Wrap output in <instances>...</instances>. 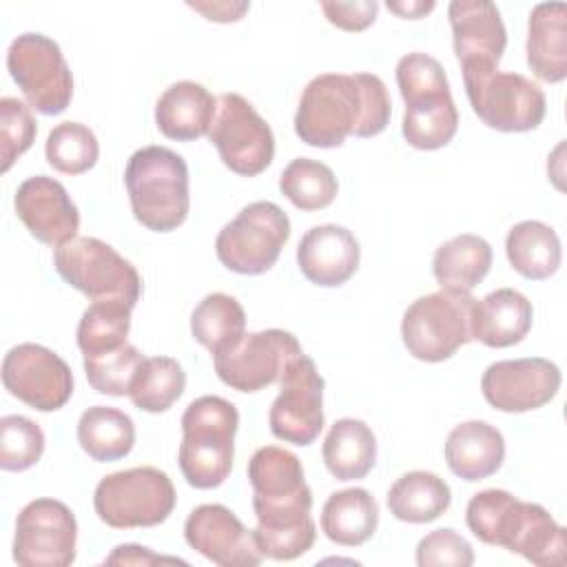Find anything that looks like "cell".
<instances>
[{
    "instance_id": "7c38bea8",
    "label": "cell",
    "mask_w": 567,
    "mask_h": 567,
    "mask_svg": "<svg viewBox=\"0 0 567 567\" xmlns=\"http://www.w3.org/2000/svg\"><path fill=\"white\" fill-rule=\"evenodd\" d=\"M221 162L237 175L255 177L275 157V135L270 124L239 93H221L217 113L208 131Z\"/></svg>"
},
{
    "instance_id": "9a60e30c",
    "label": "cell",
    "mask_w": 567,
    "mask_h": 567,
    "mask_svg": "<svg viewBox=\"0 0 567 567\" xmlns=\"http://www.w3.org/2000/svg\"><path fill=\"white\" fill-rule=\"evenodd\" d=\"M323 377L315 361L299 354L279 381V394L270 405V432L292 445H310L323 430Z\"/></svg>"
},
{
    "instance_id": "4fadbf2b",
    "label": "cell",
    "mask_w": 567,
    "mask_h": 567,
    "mask_svg": "<svg viewBox=\"0 0 567 567\" xmlns=\"http://www.w3.org/2000/svg\"><path fill=\"white\" fill-rule=\"evenodd\" d=\"M301 346L288 330L270 328L244 332L235 343L213 354L217 377L237 392H259L281 381L286 368L299 357Z\"/></svg>"
},
{
    "instance_id": "1f68e13d",
    "label": "cell",
    "mask_w": 567,
    "mask_h": 567,
    "mask_svg": "<svg viewBox=\"0 0 567 567\" xmlns=\"http://www.w3.org/2000/svg\"><path fill=\"white\" fill-rule=\"evenodd\" d=\"M78 443L97 463L120 461L135 445L133 419L117 408L93 405L78 421Z\"/></svg>"
},
{
    "instance_id": "484cf974",
    "label": "cell",
    "mask_w": 567,
    "mask_h": 567,
    "mask_svg": "<svg viewBox=\"0 0 567 567\" xmlns=\"http://www.w3.org/2000/svg\"><path fill=\"white\" fill-rule=\"evenodd\" d=\"M447 467L463 481H483L496 474L505 461V439L487 421L456 425L443 447Z\"/></svg>"
},
{
    "instance_id": "d590c367",
    "label": "cell",
    "mask_w": 567,
    "mask_h": 567,
    "mask_svg": "<svg viewBox=\"0 0 567 567\" xmlns=\"http://www.w3.org/2000/svg\"><path fill=\"white\" fill-rule=\"evenodd\" d=\"M279 190L299 210H321L334 202L339 184L323 162L297 157L281 171Z\"/></svg>"
},
{
    "instance_id": "8fae6325",
    "label": "cell",
    "mask_w": 567,
    "mask_h": 567,
    "mask_svg": "<svg viewBox=\"0 0 567 567\" xmlns=\"http://www.w3.org/2000/svg\"><path fill=\"white\" fill-rule=\"evenodd\" d=\"M7 69L29 106L42 115H60L73 97V75L55 40L42 33L13 38Z\"/></svg>"
},
{
    "instance_id": "ab89813d",
    "label": "cell",
    "mask_w": 567,
    "mask_h": 567,
    "mask_svg": "<svg viewBox=\"0 0 567 567\" xmlns=\"http://www.w3.org/2000/svg\"><path fill=\"white\" fill-rule=\"evenodd\" d=\"M44 432L31 419L20 414L0 419V467L4 472L33 467L44 452Z\"/></svg>"
},
{
    "instance_id": "b9f144b4",
    "label": "cell",
    "mask_w": 567,
    "mask_h": 567,
    "mask_svg": "<svg viewBox=\"0 0 567 567\" xmlns=\"http://www.w3.org/2000/svg\"><path fill=\"white\" fill-rule=\"evenodd\" d=\"M474 563L472 545L454 529L443 527L423 536L416 545V565H450V567H470Z\"/></svg>"
},
{
    "instance_id": "d6986e66",
    "label": "cell",
    "mask_w": 567,
    "mask_h": 567,
    "mask_svg": "<svg viewBox=\"0 0 567 567\" xmlns=\"http://www.w3.org/2000/svg\"><path fill=\"white\" fill-rule=\"evenodd\" d=\"M184 538L219 567H255L264 560L252 532L219 503L195 507L184 523Z\"/></svg>"
},
{
    "instance_id": "5bb4252c",
    "label": "cell",
    "mask_w": 567,
    "mask_h": 567,
    "mask_svg": "<svg viewBox=\"0 0 567 567\" xmlns=\"http://www.w3.org/2000/svg\"><path fill=\"white\" fill-rule=\"evenodd\" d=\"M78 520L55 498H35L16 520L13 560L22 567H69L75 560Z\"/></svg>"
},
{
    "instance_id": "cb8c5ba5",
    "label": "cell",
    "mask_w": 567,
    "mask_h": 567,
    "mask_svg": "<svg viewBox=\"0 0 567 567\" xmlns=\"http://www.w3.org/2000/svg\"><path fill=\"white\" fill-rule=\"evenodd\" d=\"M532 319V301L523 292L514 288H498L474 301L472 339L487 348H509L527 337Z\"/></svg>"
},
{
    "instance_id": "f35d334b",
    "label": "cell",
    "mask_w": 567,
    "mask_h": 567,
    "mask_svg": "<svg viewBox=\"0 0 567 567\" xmlns=\"http://www.w3.org/2000/svg\"><path fill=\"white\" fill-rule=\"evenodd\" d=\"M142 359V352L128 341L109 352L84 354V372L89 385L100 394L124 396L131 392V383Z\"/></svg>"
},
{
    "instance_id": "e0dca14e",
    "label": "cell",
    "mask_w": 567,
    "mask_h": 567,
    "mask_svg": "<svg viewBox=\"0 0 567 567\" xmlns=\"http://www.w3.org/2000/svg\"><path fill=\"white\" fill-rule=\"evenodd\" d=\"M560 388V370L543 357L505 359L487 365L481 379L485 401L501 412H529L549 403Z\"/></svg>"
},
{
    "instance_id": "6da1fadb",
    "label": "cell",
    "mask_w": 567,
    "mask_h": 567,
    "mask_svg": "<svg viewBox=\"0 0 567 567\" xmlns=\"http://www.w3.org/2000/svg\"><path fill=\"white\" fill-rule=\"evenodd\" d=\"M388 89L372 73H323L312 78L295 113V133L315 148H334L348 135L374 137L390 122Z\"/></svg>"
},
{
    "instance_id": "44dd1931",
    "label": "cell",
    "mask_w": 567,
    "mask_h": 567,
    "mask_svg": "<svg viewBox=\"0 0 567 567\" xmlns=\"http://www.w3.org/2000/svg\"><path fill=\"white\" fill-rule=\"evenodd\" d=\"M447 18L461 71L496 69L507 47V31L496 4L489 0H454L447 7Z\"/></svg>"
},
{
    "instance_id": "277c9868",
    "label": "cell",
    "mask_w": 567,
    "mask_h": 567,
    "mask_svg": "<svg viewBox=\"0 0 567 567\" xmlns=\"http://www.w3.org/2000/svg\"><path fill=\"white\" fill-rule=\"evenodd\" d=\"M133 217L148 230L171 233L184 224L190 208L188 166L166 146L137 148L124 171Z\"/></svg>"
},
{
    "instance_id": "ee69618b",
    "label": "cell",
    "mask_w": 567,
    "mask_h": 567,
    "mask_svg": "<svg viewBox=\"0 0 567 567\" xmlns=\"http://www.w3.org/2000/svg\"><path fill=\"white\" fill-rule=\"evenodd\" d=\"M106 565H155V563H186L182 558H173V556H159L153 554L148 547H140V545H117L113 549V554H109L104 558Z\"/></svg>"
},
{
    "instance_id": "d4e9b609",
    "label": "cell",
    "mask_w": 567,
    "mask_h": 567,
    "mask_svg": "<svg viewBox=\"0 0 567 567\" xmlns=\"http://www.w3.org/2000/svg\"><path fill=\"white\" fill-rule=\"evenodd\" d=\"M527 64L532 73L549 84L567 78V4L540 2L527 22Z\"/></svg>"
},
{
    "instance_id": "f1b7e54d",
    "label": "cell",
    "mask_w": 567,
    "mask_h": 567,
    "mask_svg": "<svg viewBox=\"0 0 567 567\" xmlns=\"http://www.w3.org/2000/svg\"><path fill=\"white\" fill-rule=\"evenodd\" d=\"M321 456L337 481L363 478L377 463L374 432L359 419H339L326 434Z\"/></svg>"
},
{
    "instance_id": "ac0fdd59",
    "label": "cell",
    "mask_w": 567,
    "mask_h": 567,
    "mask_svg": "<svg viewBox=\"0 0 567 567\" xmlns=\"http://www.w3.org/2000/svg\"><path fill=\"white\" fill-rule=\"evenodd\" d=\"M310 487L279 498L252 496L257 527L252 529L259 554L270 560H295L303 556L317 538V527L310 516Z\"/></svg>"
},
{
    "instance_id": "836d02e7",
    "label": "cell",
    "mask_w": 567,
    "mask_h": 567,
    "mask_svg": "<svg viewBox=\"0 0 567 567\" xmlns=\"http://www.w3.org/2000/svg\"><path fill=\"white\" fill-rule=\"evenodd\" d=\"M186 388L184 368L171 357H144L133 383H131V401L135 408L144 412H166Z\"/></svg>"
},
{
    "instance_id": "ba28073f",
    "label": "cell",
    "mask_w": 567,
    "mask_h": 567,
    "mask_svg": "<svg viewBox=\"0 0 567 567\" xmlns=\"http://www.w3.org/2000/svg\"><path fill=\"white\" fill-rule=\"evenodd\" d=\"M58 275L91 301H122L135 308L142 277L113 246L97 237H75L53 252Z\"/></svg>"
},
{
    "instance_id": "7a4b0ae2",
    "label": "cell",
    "mask_w": 567,
    "mask_h": 567,
    "mask_svg": "<svg viewBox=\"0 0 567 567\" xmlns=\"http://www.w3.org/2000/svg\"><path fill=\"white\" fill-rule=\"evenodd\" d=\"M470 532L485 545L505 547L540 567H560L567 558V536L551 514L505 489H483L465 507Z\"/></svg>"
},
{
    "instance_id": "74e56055",
    "label": "cell",
    "mask_w": 567,
    "mask_h": 567,
    "mask_svg": "<svg viewBox=\"0 0 567 567\" xmlns=\"http://www.w3.org/2000/svg\"><path fill=\"white\" fill-rule=\"evenodd\" d=\"M44 155L58 173L82 175L95 166L100 144L89 126L80 122H62L49 131Z\"/></svg>"
},
{
    "instance_id": "2e32d148",
    "label": "cell",
    "mask_w": 567,
    "mask_h": 567,
    "mask_svg": "<svg viewBox=\"0 0 567 567\" xmlns=\"http://www.w3.org/2000/svg\"><path fill=\"white\" fill-rule=\"evenodd\" d=\"M2 383L11 396L38 412H55L73 394L66 361L38 343H18L4 354Z\"/></svg>"
},
{
    "instance_id": "83f0119b",
    "label": "cell",
    "mask_w": 567,
    "mask_h": 567,
    "mask_svg": "<svg viewBox=\"0 0 567 567\" xmlns=\"http://www.w3.org/2000/svg\"><path fill=\"white\" fill-rule=\"evenodd\" d=\"M492 268V246L472 233L441 244L432 257V272L443 290L472 292Z\"/></svg>"
},
{
    "instance_id": "4dcf8cb0",
    "label": "cell",
    "mask_w": 567,
    "mask_h": 567,
    "mask_svg": "<svg viewBox=\"0 0 567 567\" xmlns=\"http://www.w3.org/2000/svg\"><path fill=\"white\" fill-rule=\"evenodd\" d=\"M452 503L450 485L425 470L403 474L388 489V509L403 523H430L447 512Z\"/></svg>"
},
{
    "instance_id": "52a82bcc",
    "label": "cell",
    "mask_w": 567,
    "mask_h": 567,
    "mask_svg": "<svg viewBox=\"0 0 567 567\" xmlns=\"http://www.w3.org/2000/svg\"><path fill=\"white\" fill-rule=\"evenodd\" d=\"M474 297L461 290H436L414 299L401 321L408 352L427 363L450 359L472 339Z\"/></svg>"
},
{
    "instance_id": "3957f363",
    "label": "cell",
    "mask_w": 567,
    "mask_h": 567,
    "mask_svg": "<svg viewBox=\"0 0 567 567\" xmlns=\"http://www.w3.org/2000/svg\"><path fill=\"white\" fill-rule=\"evenodd\" d=\"M396 86L405 102V142L419 151L447 146L458 128V111L441 62L421 51L403 55L396 62Z\"/></svg>"
},
{
    "instance_id": "f6af8a7d",
    "label": "cell",
    "mask_w": 567,
    "mask_h": 567,
    "mask_svg": "<svg viewBox=\"0 0 567 567\" xmlns=\"http://www.w3.org/2000/svg\"><path fill=\"white\" fill-rule=\"evenodd\" d=\"M190 9L199 11L206 16V20H215V22H237L241 20V16L248 11V2H188Z\"/></svg>"
},
{
    "instance_id": "60d3db41",
    "label": "cell",
    "mask_w": 567,
    "mask_h": 567,
    "mask_svg": "<svg viewBox=\"0 0 567 567\" xmlns=\"http://www.w3.org/2000/svg\"><path fill=\"white\" fill-rule=\"evenodd\" d=\"M38 124L31 115V109L18 97L0 100V171L7 173L13 162L27 153L35 140Z\"/></svg>"
},
{
    "instance_id": "d6a6232c",
    "label": "cell",
    "mask_w": 567,
    "mask_h": 567,
    "mask_svg": "<svg viewBox=\"0 0 567 567\" xmlns=\"http://www.w3.org/2000/svg\"><path fill=\"white\" fill-rule=\"evenodd\" d=\"M190 332L199 346L215 354L246 332V312L235 297L210 292L195 306L190 315Z\"/></svg>"
},
{
    "instance_id": "4316f807",
    "label": "cell",
    "mask_w": 567,
    "mask_h": 567,
    "mask_svg": "<svg viewBox=\"0 0 567 567\" xmlns=\"http://www.w3.org/2000/svg\"><path fill=\"white\" fill-rule=\"evenodd\" d=\"M379 525V505L363 487L339 489L328 496L321 509V529L328 540L343 547L368 543Z\"/></svg>"
},
{
    "instance_id": "30bf717a",
    "label": "cell",
    "mask_w": 567,
    "mask_h": 567,
    "mask_svg": "<svg viewBox=\"0 0 567 567\" xmlns=\"http://www.w3.org/2000/svg\"><path fill=\"white\" fill-rule=\"evenodd\" d=\"M288 237V215L272 202H252L217 233L215 252L237 275H261L275 266Z\"/></svg>"
},
{
    "instance_id": "603a6c76",
    "label": "cell",
    "mask_w": 567,
    "mask_h": 567,
    "mask_svg": "<svg viewBox=\"0 0 567 567\" xmlns=\"http://www.w3.org/2000/svg\"><path fill=\"white\" fill-rule=\"evenodd\" d=\"M217 113V100L193 80L171 84L155 104V124L168 140L193 142L208 135Z\"/></svg>"
},
{
    "instance_id": "7402d4cb",
    "label": "cell",
    "mask_w": 567,
    "mask_h": 567,
    "mask_svg": "<svg viewBox=\"0 0 567 567\" xmlns=\"http://www.w3.org/2000/svg\"><path fill=\"white\" fill-rule=\"evenodd\" d=\"M361 248L357 237L337 224H321L306 230L297 246L301 275L321 288L346 284L359 268Z\"/></svg>"
},
{
    "instance_id": "5b68a950",
    "label": "cell",
    "mask_w": 567,
    "mask_h": 567,
    "mask_svg": "<svg viewBox=\"0 0 567 567\" xmlns=\"http://www.w3.org/2000/svg\"><path fill=\"white\" fill-rule=\"evenodd\" d=\"M237 427L239 412L230 401L206 394L188 403L182 414L177 461L190 487L213 489L228 478Z\"/></svg>"
},
{
    "instance_id": "8992f818",
    "label": "cell",
    "mask_w": 567,
    "mask_h": 567,
    "mask_svg": "<svg viewBox=\"0 0 567 567\" xmlns=\"http://www.w3.org/2000/svg\"><path fill=\"white\" fill-rule=\"evenodd\" d=\"M177 503L166 472L142 465L104 476L93 494V507L102 523L115 529L155 527L164 523Z\"/></svg>"
},
{
    "instance_id": "f546056e",
    "label": "cell",
    "mask_w": 567,
    "mask_h": 567,
    "mask_svg": "<svg viewBox=\"0 0 567 567\" xmlns=\"http://www.w3.org/2000/svg\"><path fill=\"white\" fill-rule=\"evenodd\" d=\"M505 252L512 268L532 281L551 277L563 261V248L556 230L536 219H525L509 228L505 237Z\"/></svg>"
},
{
    "instance_id": "7bdbcfd3",
    "label": "cell",
    "mask_w": 567,
    "mask_h": 567,
    "mask_svg": "<svg viewBox=\"0 0 567 567\" xmlns=\"http://www.w3.org/2000/svg\"><path fill=\"white\" fill-rule=\"evenodd\" d=\"M321 11L330 24L343 31H363L368 29L379 11V2L361 0V2H321Z\"/></svg>"
},
{
    "instance_id": "8d00e7d4",
    "label": "cell",
    "mask_w": 567,
    "mask_h": 567,
    "mask_svg": "<svg viewBox=\"0 0 567 567\" xmlns=\"http://www.w3.org/2000/svg\"><path fill=\"white\" fill-rule=\"evenodd\" d=\"M131 306L122 301H93L78 323V348L82 354H100L126 343L131 330Z\"/></svg>"
},
{
    "instance_id": "9c48e42d",
    "label": "cell",
    "mask_w": 567,
    "mask_h": 567,
    "mask_svg": "<svg viewBox=\"0 0 567 567\" xmlns=\"http://www.w3.org/2000/svg\"><path fill=\"white\" fill-rule=\"evenodd\" d=\"M463 84L472 111L483 124L503 133L536 128L547 111L543 89L529 78L512 71L474 69L463 71Z\"/></svg>"
},
{
    "instance_id": "bcb514c9",
    "label": "cell",
    "mask_w": 567,
    "mask_h": 567,
    "mask_svg": "<svg viewBox=\"0 0 567 567\" xmlns=\"http://www.w3.org/2000/svg\"><path fill=\"white\" fill-rule=\"evenodd\" d=\"M388 9H390V11H394V13H396V16H401V18L416 20V18H421V16L430 13V11L434 9V2H432V0H427V2H423V0H412V2H388Z\"/></svg>"
},
{
    "instance_id": "ffe728a7",
    "label": "cell",
    "mask_w": 567,
    "mask_h": 567,
    "mask_svg": "<svg viewBox=\"0 0 567 567\" xmlns=\"http://www.w3.org/2000/svg\"><path fill=\"white\" fill-rule=\"evenodd\" d=\"M13 206L27 230L47 246L60 248L78 237V206L71 202L66 188L49 175L24 179L16 190Z\"/></svg>"
},
{
    "instance_id": "e575fe53",
    "label": "cell",
    "mask_w": 567,
    "mask_h": 567,
    "mask_svg": "<svg viewBox=\"0 0 567 567\" xmlns=\"http://www.w3.org/2000/svg\"><path fill=\"white\" fill-rule=\"evenodd\" d=\"M248 481L252 485V496L259 498L292 496L308 487L301 461L277 445H264L250 456Z\"/></svg>"
}]
</instances>
